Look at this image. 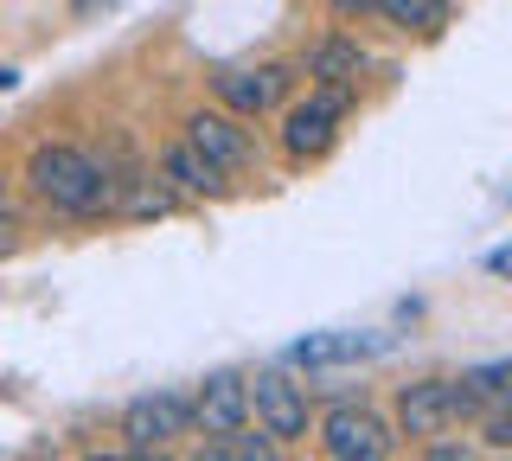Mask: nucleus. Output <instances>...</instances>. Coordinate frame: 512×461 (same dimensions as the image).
I'll return each mask as SVG.
<instances>
[{"instance_id":"nucleus-1","label":"nucleus","mask_w":512,"mask_h":461,"mask_svg":"<svg viewBox=\"0 0 512 461\" xmlns=\"http://www.w3.org/2000/svg\"><path fill=\"white\" fill-rule=\"evenodd\" d=\"M26 186L45 205L71 212V218H96V212H109V205H116V180H109V167L90 161L84 148H32Z\"/></svg>"},{"instance_id":"nucleus-2","label":"nucleus","mask_w":512,"mask_h":461,"mask_svg":"<svg viewBox=\"0 0 512 461\" xmlns=\"http://www.w3.org/2000/svg\"><path fill=\"white\" fill-rule=\"evenodd\" d=\"M474 410H480V404L468 397V385H461V378H416V385L397 391V429H404V436H416V442L448 436V429L468 423Z\"/></svg>"},{"instance_id":"nucleus-3","label":"nucleus","mask_w":512,"mask_h":461,"mask_svg":"<svg viewBox=\"0 0 512 461\" xmlns=\"http://www.w3.org/2000/svg\"><path fill=\"white\" fill-rule=\"evenodd\" d=\"M359 90H333V84H314V97L308 103H295L288 109V122H282V148L295 154V161H314V154H327L333 148V135H340V122H346V109Z\"/></svg>"},{"instance_id":"nucleus-4","label":"nucleus","mask_w":512,"mask_h":461,"mask_svg":"<svg viewBox=\"0 0 512 461\" xmlns=\"http://www.w3.org/2000/svg\"><path fill=\"white\" fill-rule=\"evenodd\" d=\"M391 442H397L391 423L365 404H340V410L320 417V449H327V461H384Z\"/></svg>"},{"instance_id":"nucleus-5","label":"nucleus","mask_w":512,"mask_h":461,"mask_svg":"<svg viewBox=\"0 0 512 461\" xmlns=\"http://www.w3.org/2000/svg\"><path fill=\"white\" fill-rule=\"evenodd\" d=\"M250 417L263 423L269 442H301L308 436V391L288 372H256L250 378Z\"/></svg>"},{"instance_id":"nucleus-6","label":"nucleus","mask_w":512,"mask_h":461,"mask_svg":"<svg viewBox=\"0 0 512 461\" xmlns=\"http://www.w3.org/2000/svg\"><path fill=\"white\" fill-rule=\"evenodd\" d=\"M192 429V397L180 391H154V397H135V404L122 410V436L128 449H167L173 436H186Z\"/></svg>"},{"instance_id":"nucleus-7","label":"nucleus","mask_w":512,"mask_h":461,"mask_svg":"<svg viewBox=\"0 0 512 461\" xmlns=\"http://www.w3.org/2000/svg\"><path fill=\"white\" fill-rule=\"evenodd\" d=\"M192 423L205 436H237L250 423V385L237 372H212L199 391H192Z\"/></svg>"},{"instance_id":"nucleus-8","label":"nucleus","mask_w":512,"mask_h":461,"mask_svg":"<svg viewBox=\"0 0 512 461\" xmlns=\"http://www.w3.org/2000/svg\"><path fill=\"white\" fill-rule=\"evenodd\" d=\"M212 90L224 97V109L231 116H263V109H276L282 103V90H288V71L282 65H224L212 77Z\"/></svg>"},{"instance_id":"nucleus-9","label":"nucleus","mask_w":512,"mask_h":461,"mask_svg":"<svg viewBox=\"0 0 512 461\" xmlns=\"http://www.w3.org/2000/svg\"><path fill=\"white\" fill-rule=\"evenodd\" d=\"M186 141L212 167H224V173H231V167H250V154H256V141L237 129V116H192L186 122Z\"/></svg>"},{"instance_id":"nucleus-10","label":"nucleus","mask_w":512,"mask_h":461,"mask_svg":"<svg viewBox=\"0 0 512 461\" xmlns=\"http://www.w3.org/2000/svg\"><path fill=\"white\" fill-rule=\"evenodd\" d=\"M372 65V58H365V45L359 39H320L314 52H308V77L314 84H333V90H359V71Z\"/></svg>"},{"instance_id":"nucleus-11","label":"nucleus","mask_w":512,"mask_h":461,"mask_svg":"<svg viewBox=\"0 0 512 461\" xmlns=\"http://www.w3.org/2000/svg\"><path fill=\"white\" fill-rule=\"evenodd\" d=\"M384 340L372 333H308V340L288 346V359L295 365H346V359H372Z\"/></svg>"},{"instance_id":"nucleus-12","label":"nucleus","mask_w":512,"mask_h":461,"mask_svg":"<svg viewBox=\"0 0 512 461\" xmlns=\"http://www.w3.org/2000/svg\"><path fill=\"white\" fill-rule=\"evenodd\" d=\"M160 167H167V180L180 186V193H205V199L224 193V167H212L192 141H173V148L160 154Z\"/></svg>"},{"instance_id":"nucleus-13","label":"nucleus","mask_w":512,"mask_h":461,"mask_svg":"<svg viewBox=\"0 0 512 461\" xmlns=\"http://www.w3.org/2000/svg\"><path fill=\"white\" fill-rule=\"evenodd\" d=\"M378 13L397 33H416V39H436L448 26V0H378Z\"/></svg>"},{"instance_id":"nucleus-14","label":"nucleus","mask_w":512,"mask_h":461,"mask_svg":"<svg viewBox=\"0 0 512 461\" xmlns=\"http://www.w3.org/2000/svg\"><path fill=\"white\" fill-rule=\"evenodd\" d=\"M461 385L480 410H512V359H493V365H474L461 372Z\"/></svg>"},{"instance_id":"nucleus-15","label":"nucleus","mask_w":512,"mask_h":461,"mask_svg":"<svg viewBox=\"0 0 512 461\" xmlns=\"http://www.w3.org/2000/svg\"><path fill=\"white\" fill-rule=\"evenodd\" d=\"M199 461H276V442L237 429V436H212V449H205Z\"/></svg>"},{"instance_id":"nucleus-16","label":"nucleus","mask_w":512,"mask_h":461,"mask_svg":"<svg viewBox=\"0 0 512 461\" xmlns=\"http://www.w3.org/2000/svg\"><path fill=\"white\" fill-rule=\"evenodd\" d=\"M487 442H500V449H512V410H493V423H487Z\"/></svg>"},{"instance_id":"nucleus-17","label":"nucleus","mask_w":512,"mask_h":461,"mask_svg":"<svg viewBox=\"0 0 512 461\" xmlns=\"http://www.w3.org/2000/svg\"><path fill=\"white\" fill-rule=\"evenodd\" d=\"M333 13L340 20H365V13H378V0H333Z\"/></svg>"},{"instance_id":"nucleus-18","label":"nucleus","mask_w":512,"mask_h":461,"mask_svg":"<svg viewBox=\"0 0 512 461\" xmlns=\"http://www.w3.org/2000/svg\"><path fill=\"white\" fill-rule=\"evenodd\" d=\"M13 244H20V225H13V212H7V205H0V257H7Z\"/></svg>"},{"instance_id":"nucleus-19","label":"nucleus","mask_w":512,"mask_h":461,"mask_svg":"<svg viewBox=\"0 0 512 461\" xmlns=\"http://www.w3.org/2000/svg\"><path fill=\"white\" fill-rule=\"evenodd\" d=\"M90 461H167V455H154V449H128V455H90Z\"/></svg>"},{"instance_id":"nucleus-20","label":"nucleus","mask_w":512,"mask_h":461,"mask_svg":"<svg viewBox=\"0 0 512 461\" xmlns=\"http://www.w3.org/2000/svg\"><path fill=\"white\" fill-rule=\"evenodd\" d=\"M487 269H493V276H512V250H493V257H487Z\"/></svg>"},{"instance_id":"nucleus-21","label":"nucleus","mask_w":512,"mask_h":461,"mask_svg":"<svg viewBox=\"0 0 512 461\" xmlns=\"http://www.w3.org/2000/svg\"><path fill=\"white\" fill-rule=\"evenodd\" d=\"M0 205H7V173H0Z\"/></svg>"},{"instance_id":"nucleus-22","label":"nucleus","mask_w":512,"mask_h":461,"mask_svg":"<svg viewBox=\"0 0 512 461\" xmlns=\"http://www.w3.org/2000/svg\"><path fill=\"white\" fill-rule=\"evenodd\" d=\"M506 461H512V455H506Z\"/></svg>"}]
</instances>
